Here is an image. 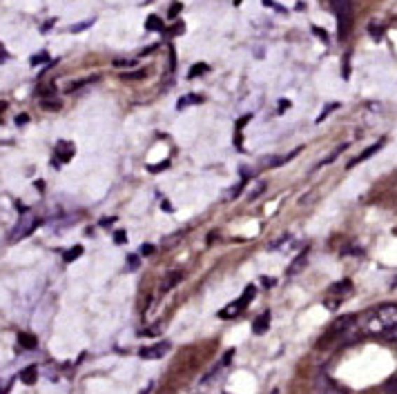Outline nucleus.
Wrapping results in <instances>:
<instances>
[{
    "mask_svg": "<svg viewBox=\"0 0 397 394\" xmlns=\"http://www.w3.org/2000/svg\"><path fill=\"white\" fill-rule=\"evenodd\" d=\"M397 325V303H384L370 307L359 318H355V328L359 335L366 337H386Z\"/></svg>",
    "mask_w": 397,
    "mask_h": 394,
    "instance_id": "f257e3e1",
    "label": "nucleus"
},
{
    "mask_svg": "<svg viewBox=\"0 0 397 394\" xmlns=\"http://www.w3.org/2000/svg\"><path fill=\"white\" fill-rule=\"evenodd\" d=\"M36 227H39V216H36L34 212H25V214L18 218V223L14 225V232H11V241L18 243L22 239H27Z\"/></svg>",
    "mask_w": 397,
    "mask_h": 394,
    "instance_id": "f03ea898",
    "label": "nucleus"
},
{
    "mask_svg": "<svg viewBox=\"0 0 397 394\" xmlns=\"http://www.w3.org/2000/svg\"><path fill=\"white\" fill-rule=\"evenodd\" d=\"M328 294H330V297H337V301L344 303V299L353 294V281L351 279H344L340 283H335V286H330Z\"/></svg>",
    "mask_w": 397,
    "mask_h": 394,
    "instance_id": "7ed1b4c3",
    "label": "nucleus"
},
{
    "mask_svg": "<svg viewBox=\"0 0 397 394\" xmlns=\"http://www.w3.org/2000/svg\"><path fill=\"white\" fill-rule=\"evenodd\" d=\"M76 154V147L71 141H58L56 143V150H54V156L61 158V163H69L71 158Z\"/></svg>",
    "mask_w": 397,
    "mask_h": 394,
    "instance_id": "20e7f679",
    "label": "nucleus"
},
{
    "mask_svg": "<svg viewBox=\"0 0 397 394\" xmlns=\"http://www.w3.org/2000/svg\"><path fill=\"white\" fill-rule=\"evenodd\" d=\"M384 145H386V141H384V139H382V141H377L375 145H370V147H366V150H364L362 154H359L357 158H353V161H351V163H348V169H353L355 165H359V163H364V161H368V158H370V156H375V154H377V152L382 150V147H384Z\"/></svg>",
    "mask_w": 397,
    "mask_h": 394,
    "instance_id": "39448f33",
    "label": "nucleus"
},
{
    "mask_svg": "<svg viewBox=\"0 0 397 394\" xmlns=\"http://www.w3.org/2000/svg\"><path fill=\"white\" fill-rule=\"evenodd\" d=\"M170 350V343H156V346H152V348H143L141 352H139V356L141 359H161V356Z\"/></svg>",
    "mask_w": 397,
    "mask_h": 394,
    "instance_id": "423d86ee",
    "label": "nucleus"
},
{
    "mask_svg": "<svg viewBox=\"0 0 397 394\" xmlns=\"http://www.w3.org/2000/svg\"><path fill=\"white\" fill-rule=\"evenodd\" d=\"M244 310H246V303L239 299V301H235V303H230V305H225L223 310L219 312V318H237Z\"/></svg>",
    "mask_w": 397,
    "mask_h": 394,
    "instance_id": "0eeeda50",
    "label": "nucleus"
},
{
    "mask_svg": "<svg viewBox=\"0 0 397 394\" xmlns=\"http://www.w3.org/2000/svg\"><path fill=\"white\" fill-rule=\"evenodd\" d=\"M308 265V252H302L295 261L291 263V267L286 269V276H297L299 272H304V267Z\"/></svg>",
    "mask_w": 397,
    "mask_h": 394,
    "instance_id": "6e6552de",
    "label": "nucleus"
},
{
    "mask_svg": "<svg viewBox=\"0 0 397 394\" xmlns=\"http://www.w3.org/2000/svg\"><path fill=\"white\" fill-rule=\"evenodd\" d=\"M355 318L353 314H346L342 318H337V321L333 323V332H342V335H348V330L355 328Z\"/></svg>",
    "mask_w": 397,
    "mask_h": 394,
    "instance_id": "1a4fd4ad",
    "label": "nucleus"
},
{
    "mask_svg": "<svg viewBox=\"0 0 397 394\" xmlns=\"http://www.w3.org/2000/svg\"><path fill=\"white\" fill-rule=\"evenodd\" d=\"M270 328V312H263L261 316L255 318V323H252V332L255 335H266Z\"/></svg>",
    "mask_w": 397,
    "mask_h": 394,
    "instance_id": "9d476101",
    "label": "nucleus"
},
{
    "mask_svg": "<svg viewBox=\"0 0 397 394\" xmlns=\"http://www.w3.org/2000/svg\"><path fill=\"white\" fill-rule=\"evenodd\" d=\"M181 279H183V272H170L165 276V281L161 283V292H170L176 283H181Z\"/></svg>",
    "mask_w": 397,
    "mask_h": 394,
    "instance_id": "9b49d317",
    "label": "nucleus"
},
{
    "mask_svg": "<svg viewBox=\"0 0 397 394\" xmlns=\"http://www.w3.org/2000/svg\"><path fill=\"white\" fill-rule=\"evenodd\" d=\"M203 101L201 96H197V94H188V96H181L176 101V109L179 112H181V109H186V107H190V105H199Z\"/></svg>",
    "mask_w": 397,
    "mask_h": 394,
    "instance_id": "f8f14e48",
    "label": "nucleus"
},
{
    "mask_svg": "<svg viewBox=\"0 0 397 394\" xmlns=\"http://www.w3.org/2000/svg\"><path fill=\"white\" fill-rule=\"evenodd\" d=\"M18 343H20V348L34 350L36 346H39V339H36L34 335H29V332H20V335H18Z\"/></svg>",
    "mask_w": 397,
    "mask_h": 394,
    "instance_id": "ddd939ff",
    "label": "nucleus"
},
{
    "mask_svg": "<svg viewBox=\"0 0 397 394\" xmlns=\"http://www.w3.org/2000/svg\"><path fill=\"white\" fill-rule=\"evenodd\" d=\"M36 379H39V370H36L34 365H29V367H25V370L20 372V381L25 386H34L36 384Z\"/></svg>",
    "mask_w": 397,
    "mask_h": 394,
    "instance_id": "4468645a",
    "label": "nucleus"
},
{
    "mask_svg": "<svg viewBox=\"0 0 397 394\" xmlns=\"http://www.w3.org/2000/svg\"><path fill=\"white\" fill-rule=\"evenodd\" d=\"M83 254V245H74V248H69L65 254H63V261L65 263H71V261H76V258H81Z\"/></svg>",
    "mask_w": 397,
    "mask_h": 394,
    "instance_id": "2eb2a0df",
    "label": "nucleus"
},
{
    "mask_svg": "<svg viewBox=\"0 0 397 394\" xmlns=\"http://www.w3.org/2000/svg\"><path fill=\"white\" fill-rule=\"evenodd\" d=\"M146 29H150V31H163V20L159 16H150L146 20Z\"/></svg>",
    "mask_w": 397,
    "mask_h": 394,
    "instance_id": "dca6fc26",
    "label": "nucleus"
},
{
    "mask_svg": "<svg viewBox=\"0 0 397 394\" xmlns=\"http://www.w3.org/2000/svg\"><path fill=\"white\" fill-rule=\"evenodd\" d=\"M206 71H208L206 63H197V65H192V69L188 71V78H197V76H201V73H206Z\"/></svg>",
    "mask_w": 397,
    "mask_h": 394,
    "instance_id": "f3484780",
    "label": "nucleus"
},
{
    "mask_svg": "<svg viewBox=\"0 0 397 394\" xmlns=\"http://www.w3.org/2000/svg\"><path fill=\"white\" fill-rule=\"evenodd\" d=\"M337 107H340V103H330V105H328L326 109H323V112H321V114L317 116V120H315V122H317V125H319V122H323V120H326V118H328V116H330V114L335 112V109H337Z\"/></svg>",
    "mask_w": 397,
    "mask_h": 394,
    "instance_id": "a211bd4d",
    "label": "nucleus"
},
{
    "mask_svg": "<svg viewBox=\"0 0 397 394\" xmlns=\"http://www.w3.org/2000/svg\"><path fill=\"white\" fill-rule=\"evenodd\" d=\"M263 190H266V183H263V181H259V183H257V185H255V188H252V190H250V194H248V199H250V201H255V199H259V196H261V192H263Z\"/></svg>",
    "mask_w": 397,
    "mask_h": 394,
    "instance_id": "6ab92c4d",
    "label": "nucleus"
},
{
    "mask_svg": "<svg viewBox=\"0 0 397 394\" xmlns=\"http://www.w3.org/2000/svg\"><path fill=\"white\" fill-rule=\"evenodd\" d=\"M255 297H257V288H255V286H248V288L244 290V294H242V301L248 305V303H250L252 299H255Z\"/></svg>",
    "mask_w": 397,
    "mask_h": 394,
    "instance_id": "aec40b11",
    "label": "nucleus"
},
{
    "mask_svg": "<svg viewBox=\"0 0 397 394\" xmlns=\"http://www.w3.org/2000/svg\"><path fill=\"white\" fill-rule=\"evenodd\" d=\"M146 76V69H139V71H127V73H123V78L125 80H139V78H143Z\"/></svg>",
    "mask_w": 397,
    "mask_h": 394,
    "instance_id": "412c9836",
    "label": "nucleus"
},
{
    "mask_svg": "<svg viewBox=\"0 0 397 394\" xmlns=\"http://www.w3.org/2000/svg\"><path fill=\"white\" fill-rule=\"evenodd\" d=\"M47 60H50V56H47V52H41V54L32 56V65L36 67V65H41V63H47Z\"/></svg>",
    "mask_w": 397,
    "mask_h": 394,
    "instance_id": "4be33fe9",
    "label": "nucleus"
},
{
    "mask_svg": "<svg viewBox=\"0 0 397 394\" xmlns=\"http://www.w3.org/2000/svg\"><path fill=\"white\" fill-rule=\"evenodd\" d=\"M96 80V76L94 78H83V80H76V83H71L69 87H67V92H71V90H78V87H83V85H90V83H94Z\"/></svg>",
    "mask_w": 397,
    "mask_h": 394,
    "instance_id": "5701e85b",
    "label": "nucleus"
},
{
    "mask_svg": "<svg viewBox=\"0 0 397 394\" xmlns=\"http://www.w3.org/2000/svg\"><path fill=\"white\" fill-rule=\"evenodd\" d=\"M246 181H248V176H244V178H242V183H239L237 188H232V190H230V199H237L239 192H242V190L246 188Z\"/></svg>",
    "mask_w": 397,
    "mask_h": 394,
    "instance_id": "b1692460",
    "label": "nucleus"
},
{
    "mask_svg": "<svg viewBox=\"0 0 397 394\" xmlns=\"http://www.w3.org/2000/svg\"><path fill=\"white\" fill-rule=\"evenodd\" d=\"M137 60L134 58H127V60H114V67H134Z\"/></svg>",
    "mask_w": 397,
    "mask_h": 394,
    "instance_id": "393cba45",
    "label": "nucleus"
},
{
    "mask_svg": "<svg viewBox=\"0 0 397 394\" xmlns=\"http://www.w3.org/2000/svg\"><path fill=\"white\" fill-rule=\"evenodd\" d=\"M125 241H127V234H125L123 230L114 232V243H116V245H123Z\"/></svg>",
    "mask_w": 397,
    "mask_h": 394,
    "instance_id": "a878e982",
    "label": "nucleus"
},
{
    "mask_svg": "<svg viewBox=\"0 0 397 394\" xmlns=\"http://www.w3.org/2000/svg\"><path fill=\"white\" fill-rule=\"evenodd\" d=\"M43 107H45V109H50V112H54V109L58 112V109H61V101H45Z\"/></svg>",
    "mask_w": 397,
    "mask_h": 394,
    "instance_id": "bb28decb",
    "label": "nucleus"
},
{
    "mask_svg": "<svg viewBox=\"0 0 397 394\" xmlns=\"http://www.w3.org/2000/svg\"><path fill=\"white\" fill-rule=\"evenodd\" d=\"M167 167H170V163L165 161V163H159V165H150L148 169L152 171V174H156V171H163V169H167Z\"/></svg>",
    "mask_w": 397,
    "mask_h": 394,
    "instance_id": "cd10ccee",
    "label": "nucleus"
},
{
    "mask_svg": "<svg viewBox=\"0 0 397 394\" xmlns=\"http://www.w3.org/2000/svg\"><path fill=\"white\" fill-rule=\"evenodd\" d=\"M154 252V245H150V243H143L141 245V256H150Z\"/></svg>",
    "mask_w": 397,
    "mask_h": 394,
    "instance_id": "c85d7f7f",
    "label": "nucleus"
},
{
    "mask_svg": "<svg viewBox=\"0 0 397 394\" xmlns=\"http://www.w3.org/2000/svg\"><path fill=\"white\" fill-rule=\"evenodd\" d=\"M127 267H130V269H137V267H139V256H137V254L127 256Z\"/></svg>",
    "mask_w": 397,
    "mask_h": 394,
    "instance_id": "c756f323",
    "label": "nucleus"
},
{
    "mask_svg": "<svg viewBox=\"0 0 397 394\" xmlns=\"http://www.w3.org/2000/svg\"><path fill=\"white\" fill-rule=\"evenodd\" d=\"M386 392H391V394H397V377L395 379H391L389 384H386V388H384Z\"/></svg>",
    "mask_w": 397,
    "mask_h": 394,
    "instance_id": "7c9ffc66",
    "label": "nucleus"
},
{
    "mask_svg": "<svg viewBox=\"0 0 397 394\" xmlns=\"http://www.w3.org/2000/svg\"><path fill=\"white\" fill-rule=\"evenodd\" d=\"M291 101H286V98H281V101H279V109H277V112H279V114H284L286 112V109H291Z\"/></svg>",
    "mask_w": 397,
    "mask_h": 394,
    "instance_id": "2f4dec72",
    "label": "nucleus"
},
{
    "mask_svg": "<svg viewBox=\"0 0 397 394\" xmlns=\"http://www.w3.org/2000/svg\"><path fill=\"white\" fill-rule=\"evenodd\" d=\"M90 24H92V22H81V24H74V27H71L69 31H71V34H76V31H83V29H88V27H90Z\"/></svg>",
    "mask_w": 397,
    "mask_h": 394,
    "instance_id": "473e14b6",
    "label": "nucleus"
},
{
    "mask_svg": "<svg viewBox=\"0 0 397 394\" xmlns=\"http://www.w3.org/2000/svg\"><path fill=\"white\" fill-rule=\"evenodd\" d=\"M261 283H263V286H266V288H272L274 286V283H277V279H268V276H261Z\"/></svg>",
    "mask_w": 397,
    "mask_h": 394,
    "instance_id": "72a5a7b5",
    "label": "nucleus"
},
{
    "mask_svg": "<svg viewBox=\"0 0 397 394\" xmlns=\"http://www.w3.org/2000/svg\"><path fill=\"white\" fill-rule=\"evenodd\" d=\"M27 120H29V116H27V114H20V116H16V125H25Z\"/></svg>",
    "mask_w": 397,
    "mask_h": 394,
    "instance_id": "f704fd0d",
    "label": "nucleus"
},
{
    "mask_svg": "<svg viewBox=\"0 0 397 394\" xmlns=\"http://www.w3.org/2000/svg\"><path fill=\"white\" fill-rule=\"evenodd\" d=\"M183 29H186V27H183V22H181V24H174V27H172V34L179 36V34H183Z\"/></svg>",
    "mask_w": 397,
    "mask_h": 394,
    "instance_id": "c9c22d12",
    "label": "nucleus"
},
{
    "mask_svg": "<svg viewBox=\"0 0 397 394\" xmlns=\"http://www.w3.org/2000/svg\"><path fill=\"white\" fill-rule=\"evenodd\" d=\"M179 11H181V5H172V9H170V18H176Z\"/></svg>",
    "mask_w": 397,
    "mask_h": 394,
    "instance_id": "e433bc0d",
    "label": "nucleus"
},
{
    "mask_svg": "<svg viewBox=\"0 0 397 394\" xmlns=\"http://www.w3.org/2000/svg\"><path fill=\"white\" fill-rule=\"evenodd\" d=\"M39 94H41V96H52V94H56V90H52V87H45V90H41Z\"/></svg>",
    "mask_w": 397,
    "mask_h": 394,
    "instance_id": "4c0bfd02",
    "label": "nucleus"
},
{
    "mask_svg": "<svg viewBox=\"0 0 397 394\" xmlns=\"http://www.w3.org/2000/svg\"><path fill=\"white\" fill-rule=\"evenodd\" d=\"M386 339H393V341H397V325L389 332V335H386Z\"/></svg>",
    "mask_w": 397,
    "mask_h": 394,
    "instance_id": "58836bf2",
    "label": "nucleus"
},
{
    "mask_svg": "<svg viewBox=\"0 0 397 394\" xmlns=\"http://www.w3.org/2000/svg\"><path fill=\"white\" fill-rule=\"evenodd\" d=\"M3 60H7V54H5V47L0 45V63H3Z\"/></svg>",
    "mask_w": 397,
    "mask_h": 394,
    "instance_id": "ea45409f",
    "label": "nucleus"
},
{
    "mask_svg": "<svg viewBox=\"0 0 397 394\" xmlns=\"http://www.w3.org/2000/svg\"><path fill=\"white\" fill-rule=\"evenodd\" d=\"M161 205H163V209H167V212H172V205H170V203H167V201H163Z\"/></svg>",
    "mask_w": 397,
    "mask_h": 394,
    "instance_id": "a19ab883",
    "label": "nucleus"
},
{
    "mask_svg": "<svg viewBox=\"0 0 397 394\" xmlns=\"http://www.w3.org/2000/svg\"><path fill=\"white\" fill-rule=\"evenodd\" d=\"M5 109H7V103H5V101H0V112H5Z\"/></svg>",
    "mask_w": 397,
    "mask_h": 394,
    "instance_id": "79ce46f5",
    "label": "nucleus"
},
{
    "mask_svg": "<svg viewBox=\"0 0 397 394\" xmlns=\"http://www.w3.org/2000/svg\"><path fill=\"white\" fill-rule=\"evenodd\" d=\"M232 3H235V5H242V0H232Z\"/></svg>",
    "mask_w": 397,
    "mask_h": 394,
    "instance_id": "37998d69",
    "label": "nucleus"
}]
</instances>
